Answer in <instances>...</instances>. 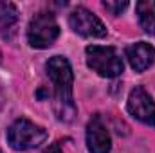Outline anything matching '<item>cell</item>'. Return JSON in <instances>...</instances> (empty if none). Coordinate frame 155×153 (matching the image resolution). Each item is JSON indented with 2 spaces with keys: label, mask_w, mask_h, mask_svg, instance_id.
Wrapping results in <instances>:
<instances>
[{
  "label": "cell",
  "mask_w": 155,
  "mask_h": 153,
  "mask_svg": "<svg viewBox=\"0 0 155 153\" xmlns=\"http://www.w3.org/2000/svg\"><path fill=\"white\" fill-rule=\"evenodd\" d=\"M47 76L52 81L54 86V114L60 121L71 122L76 117V105L72 99V69L67 58L63 56H52L47 65Z\"/></svg>",
  "instance_id": "obj_1"
},
{
  "label": "cell",
  "mask_w": 155,
  "mask_h": 153,
  "mask_svg": "<svg viewBox=\"0 0 155 153\" xmlns=\"http://www.w3.org/2000/svg\"><path fill=\"white\" fill-rule=\"evenodd\" d=\"M45 139H47L45 128L35 124L29 119H16L7 130V142L13 150L18 151L38 148L41 142H45Z\"/></svg>",
  "instance_id": "obj_2"
},
{
  "label": "cell",
  "mask_w": 155,
  "mask_h": 153,
  "mask_svg": "<svg viewBox=\"0 0 155 153\" xmlns=\"http://www.w3.org/2000/svg\"><path fill=\"white\" fill-rule=\"evenodd\" d=\"M60 34V25L52 13L40 11L36 13L27 27V41L35 49H47L51 47Z\"/></svg>",
  "instance_id": "obj_3"
},
{
  "label": "cell",
  "mask_w": 155,
  "mask_h": 153,
  "mask_svg": "<svg viewBox=\"0 0 155 153\" xmlns=\"http://www.w3.org/2000/svg\"><path fill=\"white\" fill-rule=\"evenodd\" d=\"M87 65L103 77H117L123 74V60L114 47L88 45L87 47Z\"/></svg>",
  "instance_id": "obj_4"
},
{
  "label": "cell",
  "mask_w": 155,
  "mask_h": 153,
  "mask_svg": "<svg viewBox=\"0 0 155 153\" xmlns=\"http://www.w3.org/2000/svg\"><path fill=\"white\" fill-rule=\"evenodd\" d=\"M69 24L74 33L85 38H105L107 36V27L103 25V22L85 7H76L71 13Z\"/></svg>",
  "instance_id": "obj_5"
},
{
  "label": "cell",
  "mask_w": 155,
  "mask_h": 153,
  "mask_svg": "<svg viewBox=\"0 0 155 153\" xmlns=\"http://www.w3.org/2000/svg\"><path fill=\"white\" fill-rule=\"evenodd\" d=\"M126 106H128V112L137 121L155 128V101L143 86H135L130 92Z\"/></svg>",
  "instance_id": "obj_6"
},
{
  "label": "cell",
  "mask_w": 155,
  "mask_h": 153,
  "mask_svg": "<svg viewBox=\"0 0 155 153\" xmlns=\"http://www.w3.org/2000/svg\"><path fill=\"white\" fill-rule=\"evenodd\" d=\"M87 146L90 153H108L112 148L108 130L99 115H94L87 124Z\"/></svg>",
  "instance_id": "obj_7"
},
{
  "label": "cell",
  "mask_w": 155,
  "mask_h": 153,
  "mask_svg": "<svg viewBox=\"0 0 155 153\" xmlns=\"http://www.w3.org/2000/svg\"><path fill=\"white\" fill-rule=\"evenodd\" d=\"M126 58L135 72H144L155 61V49L146 41H137L126 47Z\"/></svg>",
  "instance_id": "obj_8"
},
{
  "label": "cell",
  "mask_w": 155,
  "mask_h": 153,
  "mask_svg": "<svg viewBox=\"0 0 155 153\" xmlns=\"http://www.w3.org/2000/svg\"><path fill=\"white\" fill-rule=\"evenodd\" d=\"M135 9H137V16L143 31L148 34H155V0L137 2Z\"/></svg>",
  "instance_id": "obj_9"
},
{
  "label": "cell",
  "mask_w": 155,
  "mask_h": 153,
  "mask_svg": "<svg viewBox=\"0 0 155 153\" xmlns=\"http://www.w3.org/2000/svg\"><path fill=\"white\" fill-rule=\"evenodd\" d=\"M18 20V9L13 2H0V33H5L15 27Z\"/></svg>",
  "instance_id": "obj_10"
},
{
  "label": "cell",
  "mask_w": 155,
  "mask_h": 153,
  "mask_svg": "<svg viewBox=\"0 0 155 153\" xmlns=\"http://www.w3.org/2000/svg\"><path fill=\"white\" fill-rule=\"evenodd\" d=\"M107 11H110L112 15H119L121 11H124L128 7V2H105L103 4Z\"/></svg>",
  "instance_id": "obj_11"
},
{
  "label": "cell",
  "mask_w": 155,
  "mask_h": 153,
  "mask_svg": "<svg viewBox=\"0 0 155 153\" xmlns=\"http://www.w3.org/2000/svg\"><path fill=\"white\" fill-rule=\"evenodd\" d=\"M43 153H63V151L60 150L58 144H51V146H47V148L43 150Z\"/></svg>",
  "instance_id": "obj_12"
},
{
  "label": "cell",
  "mask_w": 155,
  "mask_h": 153,
  "mask_svg": "<svg viewBox=\"0 0 155 153\" xmlns=\"http://www.w3.org/2000/svg\"><path fill=\"white\" fill-rule=\"evenodd\" d=\"M4 105V90H2V85H0V108Z\"/></svg>",
  "instance_id": "obj_13"
},
{
  "label": "cell",
  "mask_w": 155,
  "mask_h": 153,
  "mask_svg": "<svg viewBox=\"0 0 155 153\" xmlns=\"http://www.w3.org/2000/svg\"><path fill=\"white\" fill-rule=\"evenodd\" d=\"M0 153H2V151H0Z\"/></svg>",
  "instance_id": "obj_14"
}]
</instances>
